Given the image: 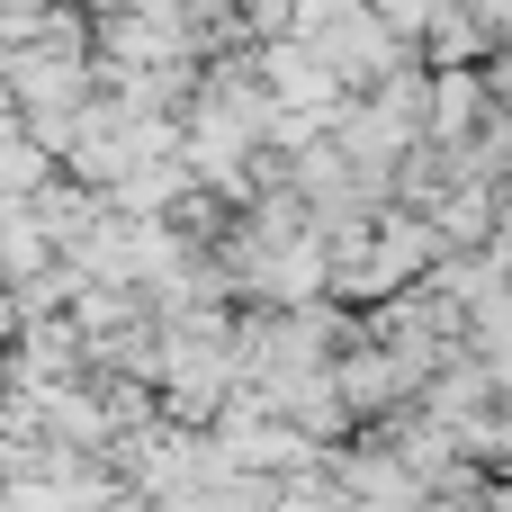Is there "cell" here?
I'll use <instances>...</instances> for the list:
<instances>
[{
	"label": "cell",
	"mask_w": 512,
	"mask_h": 512,
	"mask_svg": "<svg viewBox=\"0 0 512 512\" xmlns=\"http://www.w3.org/2000/svg\"><path fill=\"white\" fill-rule=\"evenodd\" d=\"M342 486H351V495H378V504H414V495H423V477L405 468L396 441H387V450H342Z\"/></svg>",
	"instance_id": "cell-1"
}]
</instances>
